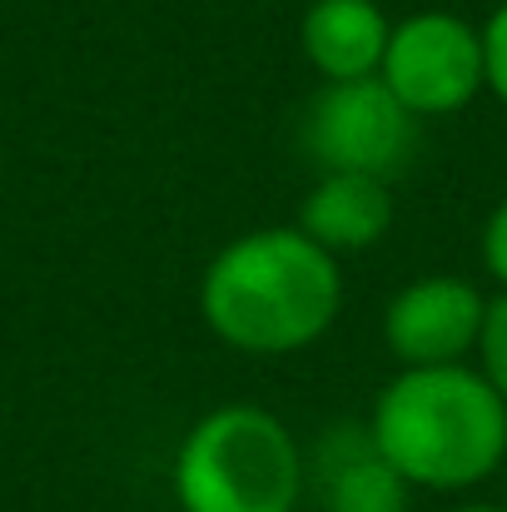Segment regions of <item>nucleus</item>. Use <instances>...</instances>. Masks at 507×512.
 I'll return each instance as SVG.
<instances>
[{
	"label": "nucleus",
	"instance_id": "f257e3e1",
	"mask_svg": "<svg viewBox=\"0 0 507 512\" xmlns=\"http://www.w3.org/2000/svg\"><path fill=\"white\" fill-rule=\"evenodd\" d=\"M338 299V259L304 229H254L224 244L199 284L204 324L244 353L309 348L329 334Z\"/></svg>",
	"mask_w": 507,
	"mask_h": 512
},
{
	"label": "nucleus",
	"instance_id": "f03ea898",
	"mask_svg": "<svg viewBox=\"0 0 507 512\" xmlns=\"http://www.w3.org/2000/svg\"><path fill=\"white\" fill-rule=\"evenodd\" d=\"M373 448L408 488L458 493L483 483L507 453V403L478 368H398L368 418Z\"/></svg>",
	"mask_w": 507,
	"mask_h": 512
},
{
	"label": "nucleus",
	"instance_id": "7ed1b4c3",
	"mask_svg": "<svg viewBox=\"0 0 507 512\" xmlns=\"http://www.w3.org/2000/svg\"><path fill=\"white\" fill-rule=\"evenodd\" d=\"M299 493V443L259 403H224L179 443L174 498L184 512H294Z\"/></svg>",
	"mask_w": 507,
	"mask_h": 512
},
{
	"label": "nucleus",
	"instance_id": "20e7f679",
	"mask_svg": "<svg viewBox=\"0 0 507 512\" xmlns=\"http://www.w3.org/2000/svg\"><path fill=\"white\" fill-rule=\"evenodd\" d=\"M299 145L319 174H368L393 184L418 150V115H408L378 75L329 80L304 105Z\"/></svg>",
	"mask_w": 507,
	"mask_h": 512
},
{
	"label": "nucleus",
	"instance_id": "39448f33",
	"mask_svg": "<svg viewBox=\"0 0 507 512\" xmlns=\"http://www.w3.org/2000/svg\"><path fill=\"white\" fill-rule=\"evenodd\" d=\"M378 80L418 120L423 115H453L488 85V75H483V30H473L468 20H458L448 10L408 15L388 30Z\"/></svg>",
	"mask_w": 507,
	"mask_h": 512
},
{
	"label": "nucleus",
	"instance_id": "423d86ee",
	"mask_svg": "<svg viewBox=\"0 0 507 512\" xmlns=\"http://www.w3.org/2000/svg\"><path fill=\"white\" fill-rule=\"evenodd\" d=\"M488 299L458 279V274H428L413 279L403 294H393L383 314V339L403 368H443L463 363V353L478 348Z\"/></svg>",
	"mask_w": 507,
	"mask_h": 512
},
{
	"label": "nucleus",
	"instance_id": "0eeeda50",
	"mask_svg": "<svg viewBox=\"0 0 507 512\" xmlns=\"http://www.w3.org/2000/svg\"><path fill=\"white\" fill-rule=\"evenodd\" d=\"M294 229H304L334 259L363 254L393 229V184L368 174H319Z\"/></svg>",
	"mask_w": 507,
	"mask_h": 512
},
{
	"label": "nucleus",
	"instance_id": "6e6552de",
	"mask_svg": "<svg viewBox=\"0 0 507 512\" xmlns=\"http://www.w3.org/2000/svg\"><path fill=\"white\" fill-rule=\"evenodd\" d=\"M388 15L378 0H314L299 25L304 60L324 80H368L388 50Z\"/></svg>",
	"mask_w": 507,
	"mask_h": 512
},
{
	"label": "nucleus",
	"instance_id": "1a4fd4ad",
	"mask_svg": "<svg viewBox=\"0 0 507 512\" xmlns=\"http://www.w3.org/2000/svg\"><path fill=\"white\" fill-rule=\"evenodd\" d=\"M319 488L329 512H408L403 473L373 448L368 433H334L319 453Z\"/></svg>",
	"mask_w": 507,
	"mask_h": 512
},
{
	"label": "nucleus",
	"instance_id": "9d476101",
	"mask_svg": "<svg viewBox=\"0 0 507 512\" xmlns=\"http://www.w3.org/2000/svg\"><path fill=\"white\" fill-rule=\"evenodd\" d=\"M478 358H483V378L493 383V393L507 403V294L488 304L483 314V334H478Z\"/></svg>",
	"mask_w": 507,
	"mask_h": 512
},
{
	"label": "nucleus",
	"instance_id": "9b49d317",
	"mask_svg": "<svg viewBox=\"0 0 507 512\" xmlns=\"http://www.w3.org/2000/svg\"><path fill=\"white\" fill-rule=\"evenodd\" d=\"M483 75H488V90L507 105V0L483 25Z\"/></svg>",
	"mask_w": 507,
	"mask_h": 512
},
{
	"label": "nucleus",
	"instance_id": "f8f14e48",
	"mask_svg": "<svg viewBox=\"0 0 507 512\" xmlns=\"http://www.w3.org/2000/svg\"><path fill=\"white\" fill-rule=\"evenodd\" d=\"M483 259H488V274L503 284V294H507V199L493 209V219L483 229Z\"/></svg>",
	"mask_w": 507,
	"mask_h": 512
},
{
	"label": "nucleus",
	"instance_id": "ddd939ff",
	"mask_svg": "<svg viewBox=\"0 0 507 512\" xmlns=\"http://www.w3.org/2000/svg\"><path fill=\"white\" fill-rule=\"evenodd\" d=\"M458 512H507V508H493V503H463Z\"/></svg>",
	"mask_w": 507,
	"mask_h": 512
}]
</instances>
